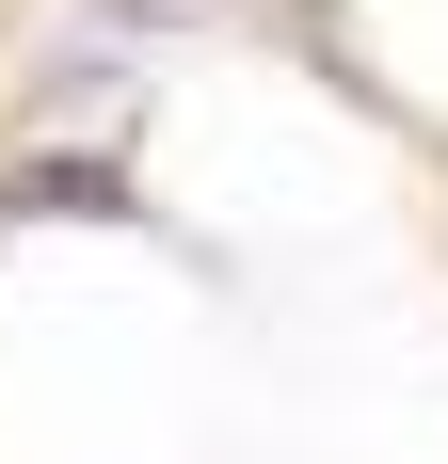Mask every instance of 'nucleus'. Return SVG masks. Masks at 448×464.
<instances>
[{
  "label": "nucleus",
  "mask_w": 448,
  "mask_h": 464,
  "mask_svg": "<svg viewBox=\"0 0 448 464\" xmlns=\"http://www.w3.org/2000/svg\"><path fill=\"white\" fill-rule=\"evenodd\" d=\"M0 208H33V225H48V208H129V192L96 177V160H16V177H0Z\"/></svg>",
  "instance_id": "f257e3e1"
}]
</instances>
